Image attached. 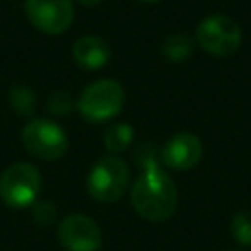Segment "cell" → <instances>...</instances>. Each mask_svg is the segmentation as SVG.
I'll list each match as a JSON object with an SVG mask.
<instances>
[{
  "mask_svg": "<svg viewBox=\"0 0 251 251\" xmlns=\"http://www.w3.org/2000/svg\"><path fill=\"white\" fill-rule=\"evenodd\" d=\"M129 198L133 210L141 218L149 222H163L175 214L178 204V190L165 169L153 167L141 171L131 186Z\"/></svg>",
  "mask_w": 251,
  "mask_h": 251,
  "instance_id": "obj_1",
  "label": "cell"
},
{
  "mask_svg": "<svg viewBox=\"0 0 251 251\" xmlns=\"http://www.w3.org/2000/svg\"><path fill=\"white\" fill-rule=\"evenodd\" d=\"M126 104L124 86L114 78H98L84 86L76 100L80 116L90 124H102L116 118Z\"/></svg>",
  "mask_w": 251,
  "mask_h": 251,
  "instance_id": "obj_2",
  "label": "cell"
},
{
  "mask_svg": "<svg viewBox=\"0 0 251 251\" xmlns=\"http://www.w3.org/2000/svg\"><path fill=\"white\" fill-rule=\"evenodd\" d=\"M129 176L131 173L124 159L116 155H106L98 159L88 173L86 178L88 194L104 204L116 202L126 194L129 186Z\"/></svg>",
  "mask_w": 251,
  "mask_h": 251,
  "instance_id": "obj_3",
  "label": "cell"
},
{
  "mask_svg": "<svg viewBox=\"0 0 251 251\" xmlns=\"http://www.w3.org/2000/svg\"><path fill=\"white\" fill-rule=\"evenodd\" d=\"M41 192V173L35 165L18 161L0 175V198L10 208L33 206Z\"/></svg>",
  "mask_w": 251,
  "mask_h": 251,
  "instance_id": "obj_4",
  "label": "cell"
},
{
  "mask_svg": "<svg viewBox=\"0 0 251 251\" xmlns=\"http://www.w3.org/2000/svg\"><path fill=\"white\" fill-rule=\"evenodd\" d=\"M243 39L239 24L226 14L206 16L196 27V43L214 57L233 55Z\"/></svg>",
  "mask_w": 251,
  "mask_h": 251,
  "instance_id": "obj_5",
  "label": "cell"
},
{
  "mask_svg": "<svg viewBox=\"0 0 251 251\" xmlns=\"http://www.w3.org/2000/svg\"><path fill=\"white\" fill-rule=\"evenodd\" d=\"M22 143L29 155L41 161H57L69 149L65 129L45 118H33L22 127Z\"/></svg>",
  "mask_w": 251,
  "mask_h": 251,
  "instance_id": "obj_6",
  "label": "cell"
},
{
  "mask_svg": "<svg viewBox=\"0 0 251 251\" xmlns=\"http://www.w3.org/2000/svg\"><path fill=\"white\" fill-rule=\"evenodd\" d=\"M24 8L29 24L47 35L67 31L75 20L73 0H25Z\"/></svg>",
  "mask_w": 251,
  "mask_h": 251,
  "instance_id": "obj_7",
  "label": "cell"
},
{
  "mask_svg": "<svg viewBox=\"0 0 251 251\" xmlns=\"http://www.w3.org/2000/svg\"><path fill=\"white\" fill-rule=\"evenodd\" d=\"M57 239L67 251H98L102 245V231L92 218L69 214L57 227Z\"/></svg>",
  "mask_w": 251,
  "mask_h": 251,
  "instance_id": "obj_8",
  "label": "cell"
},
{
  "mask_svg": "<svg viewBox=\"0 0 251 251\" xmlns=\"http://www.w3.org/2000/svg\"><path fill=\"white\" fill-rule=\"evenodd\" d=\"M202 157V143L190 131L175 133L161 147V163L173 171H188L198 165Z\"/></svg>",
  "mask_w": 251,
  "mask_h": 251,
  "instance_id": "obj_9",
  "label": "cell"
},
{
  "mask_svg": "<svg viewBox=\"0 0 251 251\" xmlns=\"http://www.w3.org/2000/svg\"><path fill=\"white\" fill-rule=\"evenodd\" d=\"M112 59V49L100 35H82L73 43V61L84 71H98Z\"/></svg>",
  "mask_w": 251,
  "mask_h": 251,
  "instance_id": "obj_10",
  "label": "cell"
},
{
  "mask_svg": "<svg viewBox=\"0 0 251 251\" xmlns=\"http://www.w3.org/2000/svg\"><path fill=\"white\" fill-rule=\"evenodd\" d=\"M194 51V39L186 33H171L161 43V53L171 63L186 61Z\"/></svg>",
  "mask_w": 251,
  "mask_h": 251,
  "instance_id": "obj_11",
  "label": "cell"
},
{
  "mask_svg": "<svg viewBox=\"0 0 251 251\" xmlns=\"http://www.w3.org/2000/svg\"><path fill=\"white\" fill-rule=\"evenodd\" d=\"M133 141V127L126 122H116L104 131V147L110 155L124 153Z\"/></svg>",
  "mask_w": 251,
  "mask_h": 251,
  "instance_id": "obj_12",
  "label": "cell"
},
{
  "mask_svg": "<svg viewBox=\"0 0 251 251\" xmlns=\"http://www.w3.org/2000/svg\"><path fill=\"white\" fill-rule=\"evenodd\" d=\"M8 104H10V108H12L18 116H22V118H31L33 112H35V108H37V96H35V92H33L29 86H25V84H16V86H12L10 92H8Z\"/></svg>",
  "mask_w": 251,
  "mask_h": 251,
  "instance_id": "obj_13",
  "label": "cell"
},
{
  "mask_svg": "<svg viewBox=\"0 0 251 251\" xmlns=\"http://www.w3.org/2000/svg\"><path fill=\"white\" fill-rule=\"evenodd\" d=\"M133 161L137 163V167L141 171L153 169V167H161L159 165L161 163V147H157L153 141H143L133 151Z\"/></svg>",
  "mask_w": 251,
  "mask_h": 251,
  "instance_id": "obj_14",
  "label": "cell"
},
{
  "mask_svg": "<svg viewBox=\"0 0 251 251\" xmlns=\"http://www.w3.org/2000/svg\"><path fill=\"white\" fill-rule=\"evenodd\" d=\"M73 106H75V100L65 90H55L45 100V110L51 116H67L73 110Z\"/></svg>",
  "mask_w": 251,
  "mask_h": 251,
  "instance_id": "obj_15",
  "label": "cell"
},
{
  "mask_svg": "<svg viewBox=\"0 0 251 251\" xmlns=\"http://www.w3.org/2000/svg\"><path fill=\"white\" fill-rule=\"evenodd\" d=\"M231 233L237 243L251 245V212H237L231 218Z\"/></svg>",
  "mask_w": 251,
  "mask_h": 251,
  "instance_id": "obj_16",
  "label": "cell"
},
{
  "mask_svg": "<svg viewBox=\"0 0 251 251\" xmlns=\"http://www.w3.org/2000/svg\"><path fill=\"white\" fill-rule=\"evenodd\" d=\"M31 218L35 220L37 226H51L55 220H57V206L49 200H41V202H35L31 206Z\"/></svg>",
  "mask_w": 251,
  "mask_h": 251,
  "instance_id": "obj_17",
  "label": "cell"
},
{
  "mask_svg": "<svg viewBox=\"0 0 251 251\" xmlns=\"http://www.w3.org/2000/svg\"><path fill=\"white\" fill-rule=\"evenodd\" d=\"M78 4H82V6H86V8H92V6H96V4H100L102 0H76Z\"/></svg>",
  "mask_w": 251,
  "mask_h": 251,
  "instance_id": "obj_18",
  "label": "cell"
},
{
  "mask_svg": "<svg viewBox=\"0 0 251 251\" xmlns=\"http://www.w3.org/2000/svg\"><path fill=\"white\" fill-rule=\"evenodd\" d=\"M137 2H141V4H155V2H159V0H137Z\"/></svg>",
  "mask_w": 251,
  "mask_h": 251,
  "instance_id": "obj_19",
  "label": "cell"
}]
</instances>
